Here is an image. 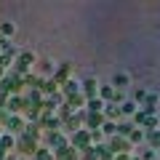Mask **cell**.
Masks as SVG:
<instances>
[{"label": "cell", "instance_id": "obj_6", "mask_svg": "<svg viewBox=\"0 0 160 160\" xmlns=\"http://www.w3.org/2000/svg\"><path fill=\"white\" fill-rule=\"evenodd\" d=\"M107 147L112 149V155H128V152H131V142L123 139V136H112L107 142Z\"/></svg>", "mask_w": 160, "mask_h": 160}, {"label": "cell", "instance_id": "obj_1", "mask_svg": "<svg viewBox=\"0 0 160 160\" xmlns=\"http://www.w3.org/2000/svg\"><path fill=\"white\" fill-rule=\"evenodd\" d=\"M69 144H72L78 152H83V149L93 147V136H91V131H88V128H80V131H75L72 136H69Z\"/></svg>", "mask_w": 160, "mask_h": 160}, {"label": "cell", "instance_id": "obj_16", "mask_svg": "<svg viewBox=\"0 0 160 160\" xmlns=\"http://www.w3.org/2000/svg\"><path fill=\"white\" fill-rule=\"evenodd\" d=\"M24 107H27V104H24V96H11V99H8V112H11V115L24 112Z\"/></svg>", "mask_w": 160, "mask_h": 160}, {"label": "cell", "instance_id": "obj_19", "mask_svg": "<svg viewBox=\"0 0 160 160\" xmlns=\"http://www.w3.org/2000/svg\"><path fill=\"white\" fill-rule=\"evenodd\" d=\"M102 133L107 139H112V136H118V120H107V123H104L102 126Z\"/></svg>", "mask_w": 160, "mask_h": 160}, {"label": "cell", "instance_id": "obj_21", "mask_svg": "<svg viewBox=\"0 0 160 160\" xmlns=\"http://www.w3.org/2000/svg\"><path fill=\"white\" fill-rule=\"evenodd\" d=\"M155 107H158V93H147V99H144V112L155 115Z\"/></svg>", "mask_w": 160, "mask_h": 160}, {"label": "cell", "instance_id": "obj_9", "mask_svg": "<svg viewBox=\"0 0 160 160\" xmlns=\"http://www.w3.org/2000/svg\"><path fill=\"white\" fill-rule=\"evenodd\" d=\"M99 91H102V88H99L96 78H86V80H83V96H86V99H96Z\"/></svg>", "mask_w": 160, "mask_h": 160}, {"label": "cell", "instance_id": "obj_2", "mask_svg": "<svg viewBox=\"0 0 160 160\" xmlns=\"http://www.w3.org/2000/svg\"><path fill=\"white\" fill-rule=\"evenodd\" d=\"M67 144H69V139L64 136L62 131H48V133H43V147H48L51 152H56V149L67 147Z\"/></svg>", "mask_w": 160, "mask_h": 160}, {"label": "cell", "instance_id": "obj_14", "mask_svg": "<svg viewBox=\"0 0 160 160\" xmlns=\"http://www.w3.org/2000/svg\"><path fill=\"white\" fill-rule=\"evenodd\" d=\"M104 123H107L104 115H88V118H86V128H88V131H99Z\"/></svg>", "mask_w": 160, "mask_h": 160}, {"label": "cell", "instance_id": "obj_20", "mask_svg": "<svg viewBox=\"0 0 160 160\" xmlns=\"http://www.w3.org/2000/svg\"><path fill=\"white\" fill-rule=\"evenodd\" d=\"M115 96H118V91H115L112 86H102V91H99V99H104V102H115Z\"/></svg>", "mask_w": 160, "mask_h": 160}, {"label": "cell", "instance_id": "obj_27", "mask_svg": "<svg viewBox=\"0 0 160 160\" xmlns=\"http://www.w3.org/2000/svg\"><path fill=\"white\" fill-rule=\"evenodd\" d=\"M147 139H149V147H152V149H155V147H160V131H149V133H147Z\"/></svg>", "mask_w": 160, "mask_h": 160}, {"label": "cell", "instance_id": "obj_7", "mask_svg": "<svg viewBox=\"0 0 160 160\" xmlns=\"http://www.w3.org/2000/svg\"><path fill=\"white\" fill-rule=\"evenodd\" d=\"M64 123L62 120L56 118V112H43V118H40V128H43V131H59V128H62Z\"/></svg>", "mask_w": 160, "mask_h": 160}, {"label": "cell", "instance_id": "obj_13", "mask_svg": "<svg viewBox=\"0 0 160 160\" xmlns=\"http://www.w3.org/2000/svg\"><path fill=\"white\" fill-rule=\"evenodd\" d=\"M69 72H72V67H69V64H62V67L53 72V83H56V86H59V83H62V86L69 83Z\"/></svg>", "mask_w": 160, "mask_h": 160}, {"label": "cell", "instance_id": "obj_5", "mask_svg": "<svg viewBox=\"0 0 160 160\" xmlns=\"http://www.w3.org/2000/svg\"><path fill=\"white\" fill-rule=\"evenodd\" d=\"M32 64H35V53H29V51H22V53L16 56V64H13V72H16V75H27Z\"/></svg>", "mask_w": 160, "mask_h": 160}, {"label": "cell", "instance_id": "obj_15", "mask_svg": "<svg viewBox=\"0 0 160 160\" xmlns=\"http://www.w3.org/2000/svg\"><path fill=\"white\" fill-rule=\"evenodd\" d=\"M136 131V126H133V120H123V123H118V136L123 139H131V133Z\"/></svg>", "mask_w": 160, "mask_h": 160}, {"label": "cell", "instance_id": "obj_22", "mask_svg": "<svg viewBox=\"0 0 160 160\" xmlns=\"http://www.w3.org/2000/svg\"><path fill=\"white\" fill-rule=\"evenodd\" d=\"M32 160H56V155H53L48 147H40L38 152H35V158H32Z\"/></svg>", "mask_w": 160, "mask_h": 160}, {"label": "cell", "instance_id": "obj_31", "mask_svg": "<svg viewBox=\"0 0 160 160\" xmlns=\"http://www.w3.org/2000/svg\"><path fill=\"white\" fill-rule=\"evenodd\" d=\"M115 160H133L131 155H115Z\"/></svg>", "mask_w": 160, "mask_h": 160}, {"label": "cell", "instance_id": "obj_18", "mask_svg": "<svg viewBox=\"0 0 160 160\" xmlns=\"http://www.w3.org/2000/svg\"><path fill=\"white\" fill-rule=\"evenodd\" d=\"M120 112H123V115H128V118L133 120V115L139 112V107H136V102H133V99H128V102H123V104H120Z\"/></svg>", "mask_w": 160, "mask_h": 160}, {"label": "cell", "instance_id": "obj_32", "mask_svg": "<svg viewBox=\"0 0 160 160\" xmlns=\"http://www.w3.org/2000/svg\"><path fill=\"white\" fill-rule=\"evenodd\" d=\"M3 78H6V75H3V67H0V80H3Z\"/></svg>", "mask_w": 160, "mask_h": 160}, {"label": "cell", "instance_id": "obj_25", "mask_svg": "<svg viewBox=\"0 0 160 160\" xmlns=\"http://www.w3.org/2000/svg\"><path fill=\"white\" fill-rule=\"evenodd\" d=\"M126 86H128V75H115L112 78V88L120 91V88H126Z\"/></svg>", "mask_w": 160, "mask_h": 160}, {"label": "cell", "instance_id": "obj_4", "mask_svg": "<svg viewBox=\"0 0 160 160\" xmlns=\"http://www.w3.org/2000/svg\"><path fill=\"white\" fill-rule=\"evenodd\" d=\"M38 142L40 139H35V136H29V133H22V136H16V149L22 155H32L35 158V152H38Z\"/></svg>", "mask_w": 160, "mask_h": 160}, {"label": "cell", "instance_id": "obj_23", "mask_svg": "<svg viewBox=\"0 0 160 160\" xmlns=\"http://www.w3.org/2000/svg\"><path fill=\"white\" fill-rule=\"evenodd\" d=\"M0 147L6 149H11V147H16V139H13V133H3V136H0Z\"/></svg>", "mask_w": 160, "mask_h": 160}, {"label": "cell", "instance_id": "obj_12", "mask_svg": "<svg viewBox=\"0 0 160 160\" xmlns=\"http://www.w3.org/2000/svg\"><path fill=\"white\" fill-rule=\"evenodd\" d=\"M53 155H56V160H78V155H80V152H78V149L72 147V144H67V147L56 149Z\"/></svg>", "mask_w": 160, "mask_h": 160}, {"label": "cell", "instance_id": "obj_11", "mask_svg": "<svg viewBox=\"0 0 160 160\" xmlns=\"http://www.w3.org/2000/svg\"><path fill=\"white\" fill-rule=\"evenodd\" d=\"M104 107H107V104H104V99H88V104H86V112L88 115H104Z\"/></svg>", "mask_w": 160, "mask_h": 160}, {"label": "cell", "instance_id": "obj_30", "mask_svg": "<svg viewBox=\"0 0 160 160\" xmlns=\"http://www.w3.org/2000/svg\"><path fill=\"white\" fill-rule=\"evenodd\" d=\"M144 160H155V152H152V149H147V152H144Z\"/></svg>", "mask_w": 160, "mask_h": 160}, {"label": "cell", "instance_id": "obj_10", "mask_svg": "<svg viewBox=\"0 0 160 160\" xmlns=\"http://www.w3.org/2000/svg\"><path fill=\"white\" fill-rule=\"evenodd\" d=\"M62 93H64V99H72V96H78V93H83V86H80L78 80H69V83L62 86Z\"/></svg>", "mask_w": 160, "mask_h": 160}, {"label": "cell", "instance_id": "obj_8", "mask_svg": "<svg viewBox=\"0 0 160 160\" xmlns=\"http://www.w3.org/2000/svg\"><path fill=\"white\" fill-rule=\"evenodd\" d=\"M6 128L11 133H16V136H22V133L27 131V123H24V118H19V115H11V118L6 120Z\"/></svg>", "mask_w": 160, "mask_h": 160}, {"label": "cell", "instance_id": "obj_28", "mask_svg": "<svg viewBox=\"0 0 160 160\" xmlns=\"http://www.w3.org/2000/svg\"><path fill=\"white\" fill-rule=\"evenodd\" d=\"M13 29H16V27H13L11 22H6L3 27H0V35H3V38H11V35H13Z\"/></svg>", "mask_w": 160, "mask_h": 160}, {"label": "cell", "instance_id": "obj_17", "mask_svg": "<svg viewBox=\"0 0 160 160\" xmlns=\"http://www.w3.org/2000/svg\"><path fill=\"white\" fill-rule=\"evenodd\" d=\"M120 115H123V112H120V104H115V102H109L107 107H104V118H107V120H118Z\"/></svg>", "mask_w": 160, "mask_h": 160}, {"label": "cell", "instance_id": "obj_24", "mask_svg": "<svg viewBox=\"0 0 160 160\" xmlns=\"http://www.w3.org/2000/svg\"><path fill=\"white\" fill-rule=\"evenodd\" d=\"M83 160H99V147L96 144H93V147H88V149H83Z\"/></svg>", "mask_w": 160, "mask_h": 160}, {"label": "cell", "instance_id": "obj_3", "mask_svg": "<svg viewBox=\"0 0 160 160\" xmlns=\"http://www.w3.org/2000/svg\"><path fill=\"white\" fill-rule=\"evenodd\" d=\"M133 126L136 128H144V131H158V118L155 115H149V112H144V109H139L136 115H133Z\"/></svg>", "mask_w": 160, "mask_h": 160}, {"label": "cell", "instance_id": "obj_29", "mask_svg": "<svg viewBox=\"0 0 160 160\" xmlns=\"http://www.w3.org/2000/svg\"><path fill=\"white\" fill-rule=\"evenodd\" d=\"M133 102H136V104H144V99H147V91H142V88H139V91H133Z\"/></svg>", "mask_w": 160, "mask_h": 160}, {"label": "cell", "instance_id": "obj_26", "mask_svg": "<svg viewBox=\"0 0 160 160\" xmlns=\"http://www.w3.org/2000/svg\"><path fill=\"white\" fill-rule=\"evenodd\" d=\"M144 139H147V131H144V128H136V131L131 133L128 142H131V144H139V142H144Z\"/></svg>", "mask_w": 160, "mask_h": 160}]
</instances>
